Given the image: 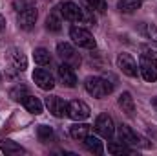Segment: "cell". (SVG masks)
Instances as JSON below:
<instances>
[{
	"mask_svg": "<svg viewBox=\"0 0 157 156\" xmlns=\"http://www.w3.org/2000/svg\"><path fill=\"white\" fill-rule=\"evenodd\" d=\"M95 130H97L99 136L110 140V138L115 134V123H113L112 116H108V114H99L97 119H95Z\"/></svg>",
	"mask_w": 157,
	"mask_h": 156,
	"instance_id": "5b68a950",
	"label": "cell"
},
{
	"mask_svg": "<svg viewBox=\"0 0 157 156\" xmlns=\"http://www.w3.org/2000/svg\"><path fill=\"white\" fill-rule=\"evenodd\" d=\"M141 53H143V57H148V59H152V61L157 63V44L155 42L143 44L141 46Z\"/></svg>",
	"mask_w": 157,
	"mask_h": 156,
	"instance_id": "d4e9b609",
	"label": "cell"
},
{
	"mask_svg": "<svg viewBox=\"0 0 157 156\" xmlns=\"http://www.w3.org/2000/svg\"><path fill=\"white\" fill-rule=\"evenodd\" d=\"M152 107L157 110V97H155V99H152Z\"/></svg>",
	"mask_w": 157,
	"mask_h": 156,
	"instance_id": "4dcf8cb0",
	"label": "cell"
},
{
	"mask_svg": "<svg viewBox=\"0 0 157 156\" xmlns=\"http://www.w3.org/2000/svg\"><path fill=\"white\" fill-rule=\"evenodd\" d=\"M84 86H86V92L90 96L97 97V99H101V97H104V96L113 92V84L108 83L102 77H88L84 81Z\"/></svg>",
	"mask_w": 157,
	"mask_h": 156,
	"instance_id": "6da1fadb",
	"label": "cell"
},
{
	"mask_svg": "<svg viewBox=\"0 0 157 156\" xmlns=\"http://www.w3.org/2000/svg\"><path fill=\"white\" fill-rule=\"evenodd\" d=\"M6 59H7V63H9L15 70H18V72H24V70L28 68V59H26V55H24L18 48H11V50L7 51Z\"/></svg>",
	"mask_w": 157,
	"mask_h": 156,
	"instance_id": "5bb4252c",
	"label": "cell"
},
{
	"mask_svg": "<svg viewBox=\"0 0 157 156\" xmlns=\"http://www.w3.org/2000/svg\"><path fill=\"white\" fill-rule=\"evenodd\" d=\"M84 145H86V149H88L90 153H93V154H102V151H104L102 142H101L99 138L91 136V134L84 138Z\"/></svg>",
	"mask_w": 157,
	"mask_h": 156,
	"instance_id": "ffe728a7",
	"label": "cell"
},
{
	"mask_svg": "<svg viewBox=\"0 0 157 156\" xmlns=\"http://www.w3.org/2000/svg\"><path fill=\"white\" fill-rule=\"evenodd\" d=\"M33 81L37 83V86L42 88V90H51L55 86V79L49 74V70H46V68H35Z\"/></svg>",
	"mask_w": 157,
	"mask_h": 156,
	"instance_id": "7c38bea8",
	"label": "cell"
},
{
	"mask_svg": "<svg viewBox=\"0 0 157 156\" xmlns=\"http://www.w3.org/2000/svg\"><path fill=\"white\" fill-rule=\"evenodd\" d=\"M119 142H122V143H126L130 147H150V143L143 136H139L135 130H132L128 125L119 127Z\"/></svg>",
	"mask_w": 157,
	"mask_h": 156,
	"instance_id": "7a4b0ae2",
	"label": "cell"
},
{
	"mask_svg": "<svg viewBox=\"0 0 157 156\" xmlns=\"http://www.w3.org/2000/svg\"><path fill=\"white\" fill-rule=\"evenodd\" d=\"M37 136H39V140L42 142V143H49V142H53V138H55L53 129L48 127V125H39V129H37Z\"/></svg>",
	"mask_w": 157,
	"mask_h": 156,
	"instance_id": "603a6c76",
	"label": "cell"
},
{
	"mask_svg": "<svg viewBox=\"0 0 157 156\" xmlns=\"http://www.w3.org/2000/svg\"><path fill=\"white\" fill-rule=\"evenodd\" d=\"M57 53H59V57H60L64 63H68V64H71V66H78V64H80V55H78L77 50H75L70 42H60V44H57Z\"/></svg>",
	"mask_w": 157,
	"mask_h": 156,
	"instance_id": "8992f818",
	"label": "cell"
},
{
	"mask_svg": "<svg viewBox=\"0 0 157 156\" xmlns=\"http://www.w3.org/2000/svg\"><path fill=\"white\" fill-rule=\"evenodd\" d=\"M60 9V15L64 20H70V22H78L82 24V17H84V7H80L75 2H62L59 6Z\"/></svg>",
	"mask_w": 157,
	"mask_h": 156,
	"instance_id": "277c9868",
	"label": "cell"
},
{
	"mask_svg": "<svg viewBox=\"0 0 157 156\" xmlns=\"http://www.w3.org/2000/svg\"><path fill=\"white\" fill-rule=\"evenodd\" d=\"M37 17H39V13H37V9H35V6L33 7H28V9H24V11H18V17H17V22H18V28L20 30H31L33 26H35V22H37Z\"/></svg>",
	"mask_w": 157,
	"mask_h": 156,
	"instance_id": "8fae6325",
	"label": "cell"
},
{
	"mask_svg": "<svg viewBox=\"0 0 157 156\" xmlns=\"http://www.w3.org/2000/svg\"><path fill=\"white\" fill-rule=\"evenodd\" d=\"M141 7V0H119V9L122 13H133Z\"/></svg>",
	"mask_w": 157,
	"mask_h": 156,
	"instance_id": "cb8c5ba5",
	"label": "cell"
},
{
	"mask_svg": "<svg viewBox=\"0 0 157 156\" xmlns=\"http://www.w3.org/2000/svg\"><path fill=\"white\" fill-rule=\"evenodd\" d=\"M28 94H29V92H28V88H26L24 84H17L15 88H11L9 97H11L13 101H24V97H26Z\"/></svg>",
	"mask_w": 157,
	"mask_h": 156,
	"instance_id": "484cf974",
	"label": "cell"
},
{
	"mask_svg": "<svg viewBox=\"0 0 157 156\" xmlns=\"http://www.w3.org/2000/svg\"><path fill=\"white\" fill-rule=\"evenodd\" d=\"M33 59H35V63L39 66H48L51 63V55H49V51L46 48H37L33 51Z\"/></svg>",
	"mask_w": 157,
	"mask_h": 156,
	"instance_id": "7402d4cb",
	"label": "cell"
},
{
	"mask_svg": "<svg viewBox=\"0 0 157 156\" xmlns=\"http://www.w3.org/2000/svg\"><path fill=\"white\" fill-rule=\"evenodd\" d=\"M139 72L144 81L154 83L157 79V63L148 59V57H141V64H139Z\"/></svg>",
	"mask_w": 157,
	"mask_h": 156,
	"instance_id": "4fadbf2b",
	"label": "cell"
},
{
	"mask_svg": "<svg viewBox=\"0 0 157 156\" xmlns=\"http://www.w3.org/2000/svg\"><path fill=\"white\" fill-rule=\"evenodd\" d=\"M35 6V0H13V7L17 11H24L28 7H33Z\"/></svg>",
	"mask_w": 157,
	"mask_h": 156,
	"instance_id": "83f0119b",
	"label": "cell"
},
{
	"mask_svg": "<svg viewBox=\"0 0 157 156\" xmlns=\"http://www.w3.org/2000/svg\"><path fill=\"white\" fill-rule=\"evenodd\" d=\"M119 107L122 109V112H126L128 116H133L135 112V103H133V97L130 92H122L119 96Z\"/></svg>",
	"mask_w": 157,
	"mask_h": 156,
	"instance_id": "ac0fdd59",
	"label": "cell"
},
{
	"mask_svg": "<svg viewBox=\"0 0 157 156\" xmlns=\"http://www.w3.org/2000/svg\"><path fill=\"white\" fill-rule=\"evenodd\" d=\"M0 151H2V153H6V154H9V156L24 154V153H26V149H24V147H20L17 142H13V140H9V138L0 140Z\"/></svg>",
	"mask_w": 157,
	"mask_h": 156,
	"instance_id": "2e32d148",
	"label": "cell"
},
{
	"mask_svg": "<svg viewBox=\"0 0 157 156\" xmlns=\"http://www.w3.org/2000/svg\"><path fill=\"white\" fill-rule=\"evenodd\" d=\"M70 37L71 40L77 44L78 48H86V50H93L95 48V39H93V35L86 30V28H80V26H73L71 30H70Z\"/></svg>",
	"mask_w": 157,
	"mask_h": 156,
	"instance_id": "3957f363",
	"label": "cell"
},
{
	"mask_svg": "<svg viewBox=\"0 0 157 156\" xmlns=\"http://www.w3.org/2000/svg\"><path fill=\"white\" fill-rule=\"evenodd\" d=\"M46 28H48L49 31H53V33L60 31V28H62V15H60V9H59V7H55V9L48 15V18H46Z\"/></svg>",
	"mask_w": 157,
	"mask_h": 156,
	"instance_id": "9a60e30c",
	"label": "cell"
},
{
	"mask_svg": "<svg viewBox=\"0 0 157 156\" xmlns=\"http://www.w3.org/2000/svg\"><path fill=\"white\" fill-rule=\"evenodd\" d=\"M146 35L154 40V42H157V26H154V24H148V26H146Z\"/></svg>",
	"mask_w": 157,
	"mask_h": 156,
	"instance_id": "f1b7e54d",
	"label": "cell"
},
{
	"mask_svg": "<svg viewBox=\"0 0 157 156\" xmlns=\"http://www.w3.org/2000/svg\"><path fill=\"white\" fill-rule=\"evenodd\" d=\"M108 153L110 154H132L133 149H130L126 143L122 142H110L108 143Z\"/></svg>",
	"mask_w": 157,
	"mask_h": 156,
	"instance_id": "44dd1931",
	"label": "cell"
},
{
	"mask_svg": "<svg viewBox=\"0 0 157 156\" xmlns=\"http://www.w3.org/2000/svg\"><path fill=\"white\" fill-rule=\"evenodd\" d=\"M117 66L121 68V72L124 74V76H128V77H137V72H139V68H137V63H135V59L130 55V53H119L117 55Z\"/></svg>",
	"mask_w": 157,
	"mask_h": 156,
	"instance_id": "ba28073f",
	"label": "cell"
},
{
	"mask_svg": "<svg viewBox=\"0 0 157 156\" xmlns=\"http://www.w3.org/2000/svg\"><path fill=\"white\" fill-rule=\"evenodd\" d=\"M82 4L91 11H99V13L106 11V2L104 0H82Z\"/></svg>",
	"mask_w": 157,
	"mask_h": 156,
	"instance_id": "4316f807",
	"label": "cell"
},
{
	"mask_svg": "<svg viewBox=\"0 0 157 156\" xmlns=\"http://www.w3.org/2000/svg\"><path fill=\"white\" fill-rule=\"evenodd\" d=\"M90 112H91L90 107L84 101H80V99H73V101L68 103V116L71 117V119H75V121L88 119L90 117Z\"/></svg>",
	"mask_w": 157,
	"mask_h": 156,
	"instance_id": "52a82bcc",
	"label": "cell"
},
{
	"mask_svg": "<svg viewBox=\"0 0 157 156\" xmlns=\"http://www.w3.org/2000/svg\"><path fill=\"white\" fill-rule=\"evenodd\" d=\"M57 76H59V81H60L64 86H68V88H75V86H77V76H75L71 64L62 63V64L57 68Z\"/></svg>",
	"mask_w": 157,
	"mask_h": 156,
	"instance_id": "30bf717a",
	"label": "cell"
},
{
	"mask_svg": "<svg viewBox=\"0 0 157 156\" xmlns=\"http://www.w3.org/2000/svg\"><path fill=\"white\" fill-rule=\"evenodd\" d=\"M90 132H91V127H90L88 123H73V125L70 127L71 138H73V140H78V142H84V138L90 136Z\"/></svg>",
	"mask_w": 157,
	"mask_h": 156,
	"instance_id": "e0dca14e",
	"label": "cell"
},
{
	"mask_svg": "<svg viewBox=\"0 0 157 156\" xmlns=\"http://www.w3.org/2000/svg\"><path fill=\"white\" fill-rule=\"evenodd\" d=\"M24 107H26V110L28 112H31V114H35V116H39L42 114V103H40L39 97H35V96H31V94H28L26 97H24Z\"/></svg>",
	"mask_w": 157,
	"mask_h": 156,
	"instance_id": "d6986e66",
	"label": "cell"
},
{
	"mask_svg": "<svg viewBox=\"0 0 157 156\" xmlns=\"http://www.w3.org/2000/svg\"><path fill=\"white\" fill-rule=\"evenodd\" d=\"M46 107L55 117L68 116V103L60 96H48L46 97Z\"/></svg>",
	"mask_w": 157,
	"mask_h": 156,
	"instance_id": "9c48e42d",
	"label": "cell"
},
{
	"mask_svg": "<svg viewBox=\"0 0 157 156\" xmlns=\"http://www.w3.org/2000/svg\"><path fill=\"white\" fill-rule=\"evenodd\" d=\"M4 28H6V20H4V17L0 15V31H2Z\"/></svg>",
	"mask_w": 157,
	"mask_h": 156,
	"instance_id": "f546056e",
	"label": "cell"
}]
</instances>
